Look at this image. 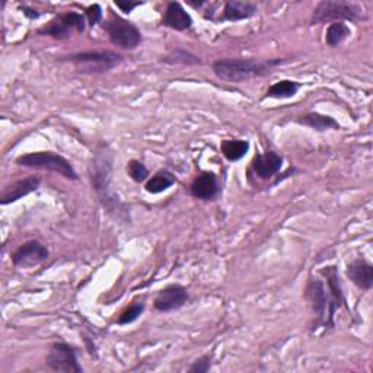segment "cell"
I'll return each mask as SVG.
<instances>
[{"mask_svg":"<svg viewBox=\"0 0 373 373\" xmlns=\"http://www.w3.org/2000/svg\"><path fill=\"white\" fill-rule=\"evenodd\" d=\"M321 274L327 280V287L323 280L311 279L308 283V298L311 299L318 316L327 325H333V316L343 304V291L335 267H327Z\"/></svg>","mask_w":373,"mask_h":373,"instance_id":"1","label":"cell"},{"mask_svg":"<svg viewBox=\"0 0 373 373\" xmlns=\"http://www.w3.org/2000/svg\"><path fill=\"white\" fill-rule=\"evenodd\" d=\"M280 60L260 62L255 59H228L218 60L213 63L211 69L219 79L232 84H241L250 81L252 77L264 76L272 72V69L279 65Z\"/></svg>","mask_w":373,"mask_h":373,"instance_id":"2","label":"cell"},{"mask_svg":"<svg viewBox=\"0 0 373 373\" xmlns=\"http://www.w3.org/2000/svg\"><path fill=\"white\" fill-rule=\"evenodd\" d=\"M360 19H366L363 8L350 2H340V0H323L316 5L312 15V23H333Z\"/></svg>","mask_w":373,"mask_h":373,"instance_id":"3","label":"cell"},{"mask_svg":"<svg viewBox=\"0 0 373 373\" xmlns=\"http://www.w3.org/2000/svg\"><path fill=\"white\" fill-rule=\"evenodd\" d=\"M16 164L26 168L57 172L67 179H77V174L67 159L51 152H34L22 155L16 159Z\"/></svg>","mask_w":373,"mask_h":373,"instance_id":"4","label":"cell"},{"mask_svg":"<svg viewBox=\"0 0 373 373\" xmlns=\"http://www.w3.org/2000/svg\"><path fill=\"white\" fill-rule=\"evenodd\" d=\"M70 62L81 73H104L117 67L123 57L114 51H94V52H81L70 57Z\"/></svg>","mask_w":373,"mask_h":373,"instance_id":"5","label":"cell"},{"mask_svg":"<svg viewBox=\"0 0 373 373\" xmlns=\"http://www.w3.org/2000/svg\"><path fill=\"white\" fill-rule=\"evenodd\" d=\"M105 30L114 45L126 50L136 48L142 41V34L138 26L121 16H111L105 23Z\"/></svg>","mask_w":373,"mask_h":373,"instance_id":"6","label":"cell"},{"mask_svg":"<svg viewBox=\"0 0 373 373\" xmlns=\"http://www.w3.org/2000/svg\"><path fill=\"white\" fill-rule=\"evenodd\" d=\"M85 31V18L77 12H67L56 16L48 22L44 28L40 30V34L50 35L57 40H65L72 37L73 33Z\"/></svg>","mask_w":373,"mask_h":373,"instance_id":"7","label":"cell"},{"mask_svg":"<svg viewBox=\"0 0 373 373\" xmlns=\"http://www.w3.org/2000/svg\"><path fill=\"white\" fill-rule=\"evenodd\" d=\"M47 366L51 370L66 373H81L82 367L77 363L76 352L66 343H55L47 356Z\"/></svg>","mask_w":373,"mask_h":373,"instance_id":"8","label":"cell"},{"mask_svg":"<svg viewBox=\"0 0 373 373\" xmlns=\"http://www.w3.org/2000/svg\"><path fill=\"white\" fill-rule=\"evenodd\" d=\"M48 258V250L38 241H28L22 244L12 255V262L16 267L30 269L44 262Z\"/></svg>","mask_w":373,"mask_h":373,"instance_id":"9","label":"cell"},{"mask_svg":"<svg viewBox=\"0 0 373 373\" xmlns=\"http://www.w3.org/2000/svg\"><path fill=\"white\" fill-rule=\"evenodd\" d=\"M186 301H189L186 289L179 284H171L157 293L155 298V308L161 312H171L179 309Z\"/></svg>","mask_w":373,"mask_h":373,"instance_id":"10","label":"cell"},{"mask_svg":"<svg viewBox=\"0 0 373 373\" xmlns=\"http://www.w3.org/2000/svg\"><path fill=\"white\" fill-rule=\"evenodd\" d=\"M40 184H41L40 177H30V178H25V179H19L13 184L8 185L6 189L2 191V196H0V203H2L4 206L9 204V203H15L19 199L35 191L40 186Z\"/></svg>","mask_w":373,"mask_h":373,"instance_id":"11","label":"cell"},{"mask_svg":"<svg viewBox=\"0 0 373 373\" xmlns=\"http://www.w3.org/2000/svg\"><path fill=\"white\" fill-rule=\"evenodd\" d=\"M283 165V159L279 153L267 150L265 153L255 155L252 161V169L261 179H269L276 175Z\"/></svg>","mask_w":373,"mask_h":373,"instance_id":"12","label":"cell"},{"mask_svg":"<svg viewBox=\"0 0 373 373\" xmlns=\"http://www.w3.org/2000/svg\"><path fill=\"white\" fill-rule=\"evenodd\" d=\"M162 23L171 30L175 31H185V30H190L191 25H193V19L190 16V13L186 12L181 4L178 2H171L167 6V11L164 13V19Z\"/></svg>","mask_w":373,"mask_h":373,"instance_id":"13","label":"cell"},{"mask_svg":"<svg viewBox=\"0 0 373 373\" xmlns=\"http://www.w3.org/2000/svg\"><path fill=\"white\" fill-rule=\"evenodd\" d=\"M191 194L200 200L215 199L219 194V182L216 175L213 172H203L199 175L191 185Z\"/></svg>","mask_w":373,"mask_h":373,"instance_id":"14","label":"cell"},{"mask_svg":"<svg viewBox=\"0 0 373 373\" xmlns=\"http://www.w3.org/2000/svg\"><path fill=\"white\" fill-rule=\"evenodd\" d=\"M349 279L363 290H369L373 284V267L372 264L363 258L352 261L347 267Z\"/></svg>","mask_w":373,"mask_h":373,"instance_id":"15","label":"cell"},{"mask_svg":"<svg viewBox=\"0 0 373 373\" xmlns=\"http://www.w3.org/2000/svg\"><path fill=\"white\" fill-rule=\"evenodd\" d=\"M257 12V5L251 2H239V0H230L225 4L223 8V21H243L254 16Z\"/></svg>","mask_w":373,"mask_h":373,"instance_id":"16","label":"cell"},{"mask_svg":"<svg viewBox=\"0 0 373 373\" xmlns=\"http://www.w3.org/2000/svg\"><path fill=\"white\" fill-rule=\"evenodd\" d=\"M298 123L308 126V127L318 130V131H324L328 128H334V130L340 128V124L333 117L323 116V114H318V113H311V114L302 116L301 118H298Z\"/></svg>","mask_w":373,"mask_h":373,"instance_id":"17","label":"cell"},{"mask_svg":"<svg viewBox=\"0 0 373 373\" xmlns=\"http://www.w3.org/2000/svg\"><path fill=\"white\" fill-rule=\"evenodd\" d=\"M175 184V177L169 171H159L156 172L147 182H146V191L150 194H159L167 191L169 186Z\"/></svg>","mask_w":373,"mask_h":373,"instance_id":"18","label":"cell"},{"mask_svg":"<svg viewBox=\"0 0 373 373\" xmlns=\"http://www.w3.org/2000/svg\"><path fill=\"white\" fill-rule=\"evenodd\" d=\"M221 149L228 161L235 162L247 155V152L250 150V143L245 140H225L222 142Z\"/></svg>","mask_w":373,"mask_h":373,"instance_id":"19","label":"cell"},{"mask_svg":"<svg viewBox=\"0 0 373 373\" xmlns=\"http://www.w3.org/2000/svg\"><path fill=\"white\" fill-rule=\"evenodd\" d=\"M350 34H352L350 28L344 22H333L327 28L325 43L330 47H335L338 44H341L344 40H347L350 37Z\"/></svg>","mask_w":373,"mask_h":373,"instance_id":"20","label":"cell"},{"mask_svg":"<svg viewBox=\"0 0 373 373\" xmlns=\"http://www.w3.org/2000/svg\"><path fill=\"white\" fill-rule=\"evenodd\" d=\"M299 88H301V85L298 82L284 79V81H280V82H277L269 88L267 96L269 98H277V99L291 98V96L296 95Z\"/></svg>","mask_w":373,"mask_h":373,"instance_id":"21","label":"cell"},{"mask_svg":"<svg viewBox=\"0 0 373 373\" xmlns=\"http://www.w3.org/2000/svg\"><path fill=\"white\" fill-rule=\"evenodd\" d=\"M145 309V305L143 304H133L130 305L127 309H124L118 318V324L120 325H127V324H131V323H135L136 319L142 315Z\"/></svg>","mask_w":373,"mask_h":373,"instance_id":"22","label":"cell"},{"mask_svg":"<svg viewBox=\"0 0 373 373\" xmlns=\"http://www.w3.org/2000/svg\"><path fill=\"white\" fill-rule=\"evenodd\" d=\"M127 174L133 181H136V182H143L149 177L147 168L140 161H130L127 165Z\"/></svg>","mask_w":373,"mask_h":373,"instance_id":"23","label":"cell"},{"mask_svg":"<svg viewBox=\"0 0 373 373\" xmlns=\"http://www.w3.org/2000/svg\"><path fill=\"white\" fill-rule=\"evenodd\" d=\"M165 63H184V65H200V60L184 50L174 51L171 56L164 59Z\"/></svg>","mask_w":373,"mask_h":373,"instance_id":"24","label":"cell"},{"mask_svg":"<svg viewBox=\"0 0 373 373\" xmlns=\"http://www.w3.org/2000/svg\"><path fill=\"white\" fill-rule=\"evenodd\" d=\"M210 369V357L208 356H203L199 360L194 362V364L190 367V372L193 373H206Z\"/></svg>","mask_w":373,"mask_h":373,"instance_id":"25","label":"cell"},{"mask_svg":"<svg viewBox=\"0 0 373 373\" xmlns=\"http://www.w3.org/2000/svg\"><path fill=\"white\" fill-rule=\"evenodd\" d=\"M87 16L91 25H96L102 19V9L99 5H92L87 9Z\"/></svg>","mask_w":373,"mask_h":373,"instance_id":"26","label":"cell"},{"mask_svg":"<svg viewBox=\"0 0 373 373\" xmlns=\"http://www.w3.org/2000/svg\"><path fill=\"white\" fill-rule=\"evenodd\" d=\"M116 6L118 8V9H121V12H126V13H128V12H131L133 9H135V8H138V6H140V4H138V2H116Z\"/></svg>","mask_w":373,"mask_h":373,"instance_id":"27","label":"cell"},{"mask_svg":"<svg viewBox=\"0 0 373 373\" xmlns=\"http://www.w3.org/2000/svg\"><path fill=\"white\" fill-rule=\"evenodd\" d=\"M22 11H23V13L26 15V16H28V18H31V19H37V18H40V12H37V11H34V9H30V8H26V6H23V8H21Z\"/></svg>","mask_w":373,"mask_h":373,"instance_id":"28","label":"cell"}]
</instances>
